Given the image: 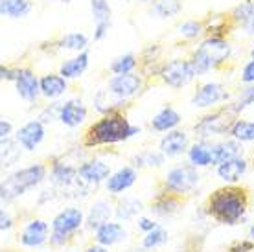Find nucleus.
<instances>
[{
  "label": "nucleus",
  "instance_id": "obj_26",
  "mask_svg": "<svg viewBox=\"0 0 254 252\" xmlns=\"http://www.w3.org/2000/svg\"><path fill=\"white\" fill-rule=\"evenodd\" d=\"M92 107H94L96 113L109 114V113H126V109L129 107V100H122L118 96L111 94L107 88H102L98 90L92 98Z\"/></svg>",
  "mask_w": 254,
  "mask_h": 252
},
{
  "label": "nucleus",
  "instance_id": "obj_16",
  "mask_svg": "<svg viewBox=\"0 0 254 252\" xmlns=\"http://www.w3.org/2000/svg\"><path fill=\"white\" fill-rule=\"evenodd\" d=\"M191 145L190 132L183 131V129H175V131L166 132L159 142V151L166 158H177L181 155H186Z\"/></svg>",
  "mask_w": 254,
  "mask_h": 252
},
{
  "label": "nucleus",
  "instance_id": "obj_47",
  "mask_svg": "<svg viewBox=\"0 0 254 252\" xmlns=\"http://www.w3.org/2000/svg\"><path fill=\"white\" fill-rule=\"evenodd\" d=\"M240 83L242 85H254V59H249L247 63L242 66Z\"/></svg>",
  "mask_w": 254,
  "mask_h": 252
},
{
  "label": "nucleus",
  "instance_id": "obj_57",
  "mask_svg": "<svg viewBox=\"0 0 254 252\" xmlns=\"http://www.w3.org/2000/svg\"><path fill=\"white\" fill-rule=\"evenodd\" d=\"M138 2H153V0H138Z\"/></svg>",
  "mask_w": 254,
  "mask_h": 252
},
{
  "label": "nucleus",
  "instance_id": "obj_6",
  "mask_svg": "<svg viewBox=\"0 0 254 252\" xmlns=\"http://www.w3.org/2000/svg\"><path fill=\"white\" fill-rule=\"evenodd\" d=\"M199 183H201L199 170L185 162V164H177L168 170V173L159 183V189H166L179 197H188L195 191Z\"/></svg>",
  "mask_w": 254,
  "mask_h": 252
},
{
  "label": "nucleus",
  "instance_id": "obj_48",
  "mask_svg": "<svg viewBox=\"0 0 254 252\" xmlns=\"http://www.w3.org/2000/svg\"><path fill=\"white\" fill-rule=\"evenodd\" d=\"M157 227H159V223L153 219V217H147V215H140V217H136V228H138L140 232L149 234Z\"/></svg>",
  "mask_w": 254,
  "mask_h": 252
},
{
  "label": "nucleus",
  "instance_id": "obj_44",
  "mask_svg": "<svg viewBox=\"0 0 254 252\" xmlns=\"http://www.w3.org/2000/svg\"><path fill=\"white\" fill-rule=\"evenodd\" d=\"M61 105H63V101H52L48 105L41 109V113L37 114V120L43 122L45 126L52 124V122L59 120V111H61Z\"/></svg>",
  "mask_w": 254,
  "mask_h": 252
},
{
  "label": "nucleus",
  "instance_id": "obj_54",
  "mask_svg": "<svg viewBox=\"0 0 254 252\" xmlns=\"http://www.w3.org/2000/svg\"><path fill=\"white\" fill-rule=\"evenodd\" d=\"M249 57H251V59H254V44L251 46V50H249Z\"/></svg>",
  "mask_w": 254,
  "mask_h": 252
},
{
  "label": "nucleus",
  "instance_id": "obj_35",
  "mask_svg": "<svg viewBox=\"0 0 254 252\" xmlns=\"http://www.w3.org/2000/svg\"><path fill=\"white\" fill-rule=\"evenodd\" d=\"M166 162V157L159 149H144L131 157V166L136 170H159Z\"/></svg>",
  "mask_w": 254,
  "mask_h": 252
},
{
  "label": "nucleus",
  "instance_id": "obj_13",
  "mask_svg": "<svg viewBox=\"0 0 254 252\" xmlns=\"http://www.w3.org/2000/svg\"><path fill=\"white\" fill-rule=\"evenodd\" d=\"M146 87V81L140 74H120V76H113L107 81V90L111 94L118 96L122 100H133L134 96L142 92V88Z\"/></svg>",
  "mask_w": 254,
  "mask_h": 252
},
{
  "label": "nucleus",
  "instance_id": "obj_23",
  "mask_svg": "<svg viewBox=\"0 0 254 252\" xmlns=\"http://www.w3.org/2000/svg\"><path fill=\"white\" fill-rule=\"evenodd\" d=\"M127 238H129V232H127V228L122 225L120 221H109V223L102 225L92 234L94 243H100V245L109 247V249L124 243Z\"/></svg>",
  "mask_w": 254,
  "mask_h": 252
},
{
  "label": "nucleus",
  "instance_id": "obj_4",
  "mask_svg": "<svg viewBox=\"0 0 254 252\" xmlns=\"http://www.w3.org/2000/svg\"><path fill=\"white\" fill-rule=\"evenodd\" d=\"M48 173H50V170H48V164H45V162H33V164L19 168L13 173H9L0 184L2 204L6 206L9 202L17 201L24 193H28L30 189H35L37 186H41L46 181Z\"/></svg>",
  "mask_w": 254,
  "mask_h": 252
},
{
  "label": "nucleus",
  "instance_id": "obj_31",
  "mask_svg": "<svg viewBox=\"0 0 254 252\" xmlns=\"http://www.w3.org/2000/svg\"><path fill=\"white\" fill-rule=\"evenodd\" d=\"M89 63H90V54L89 50L81 52V54H76L74 57H70V59H64L63 63L59 64V74L64 77V79H77V77H81L87 68H89Z\"/></svg>",
  "mask_w": 254,
  "mask_h": 252
},
{
  "label": "nucleus",
  "instance_id": "obj_41",
  "mask_svg": "<svg viewBox=\"0 0 254 252\" xmlns=\"http://www.w3.org/2000/svg\"><path fill=\"white\" fill-rule=\"evenodd\" d=\"M229 105H230V109L234 111L236 116H240L245 109L254 105V85H243V87L238 90L236 98L230 101Z\"/></svg>",
  "mask_w": 254,
  "mask_h": 252
},
{
  "label": "nucleus",
  "instance_id": "obj_20",
  "mask_svg": "<svg viewBox=\"0 0 254 252\" xmlns=\"http://www.w3.org/2000/svg\"><path fill=\"white\" fill-rule=\"evenodd\" d=\"M111 215H115V204L109 199H96L85 214V230L94 234L102 225L111 221Z\"/></svg>",
  "mask_w": 254,
  "mask_h": 252
},
{
  "label": "nucleus",
  "instance_id": "obj_22",
  "mask_svg": "<svg viewBox=\"0 0 254 252\" xmlns=\"http://www.w3.org/2000/svg\"><path fill=\"white\" fill-rule=\"evenodd\" d=\"M90 13H92V22H94V41H103L107 37L109 28H111V17L113 9L109 0H90Z\"/></svg>",
  "mask_w": 254,
  "mask_h": 252
},
{
  "label": "nucleus",
  "instance_id": "obj_1",
  "mask_svg": "<svg viewBox=\"0 0 254 252\" xmlns=\"http://www.w3.org/2000/svg\"><path fill=\"white\" fill-rule=\"evenodd\" d=\"M204 214L217 225L236 227L245 221L251 208V191L242 184H223L210 191L204 201Z\"/></svg>",
  "mask_w": 254,
  "mask_h": 252
},
{
  "label": "nucleus",
  "instance_id": "obj_37",
  "mask_svg": "<svg viewBox=\"0 0 254 252\" xmlns=\"http://www.w3.org/2000/svg\"><path fill=\"white\" fill-rule=\"evenodd\" d=\"M183 11V0H153L149 13L157 19H172Z\"/></svg>",
  "mask_w": 254,
  "mask_h": 252
},
{
  "label": "nucleus",
  "instance_id": "obj_52",
  "mask_svg": "<svg viewBox=\"0 0 254 252\" xmlns=\"http://www.w3.org/2000/svg\"><path fill=\"white\" fill-rule=\"evenodd\" d=\"M247 238H249L251 241H254V223L247 228Z\"/></svg>",
  "mask_w": 254,
  "mask_h": 252
},
{
  "label": "nucleus",
  "instance_id": "obj_17",
  "mask_svg": "<svg viewBox=\"0 0 254 252\" xmlns=\"http://www.w3.org/2000/svg\"><path fill=\"white\" fill-rule=\"evenodd\" d=\"M138 181V170L133 168V166H122L116 171L111 173V177L105 183V189H107L109 195L113 197H120L124 191H127L129 188H133Z\"/></svg>",
  "mask_w": 254,
  "mask_h": 252
},
{
  "label": "nucleus",
  "instance_id": "obj_46",
  "mask_svg": "<svg viewBox=\"0 0 254 252\" xmlns=\"http://www.w3.org/2000/svg\"><path fill=\"white\" fill-rule=\"evenodd\" d=\"M13 227H15V217L6 206H2V210H0V232L6 234L9 230H13Z\"/></svg>",
  "mask_w": 254,
  "mask_h": 252
},
{
  "label": "nucleus",
  "instance_id": "obj_50",
  "mask_svg": "<svg viewBox=\"0 0 254 252\" xmlns=\"http://www.w3.org/2000/svg\"><path fill=\"white\" fill-rule=\"evenodd\" d=\"M11 134H13L11 122L6 120V118H2V120H0V142H2V140H9Z\"/></svg>",
  "mask_w": 254,
  "mask_h": 252
},
{
  "label": "nucleus",
  "instance_id": "obj_36",
  "mask_svg": "<svg viewBox=\"0 0 254 252\" xmlns=\"http://www.w3.org/2000/svg\"><path fill=\"white\" fill-rule=\"evenodd\" d=\"M32 9V0H0V15L7 19H26Z\"/></svg>",
  "mask_w": 254,
  "mask_h": 252
},
{
  "label": "nucleus",
  "instance_id": "obj_14",
  "mask_svg": "<svg viewBox=\"0 0 254 252\" xmlns=\"http://www.w3.org/2000/svg\"><path fill=\"white\" fill-rule=\"evenodd\" d=\"M48 170H50L48 177H50V183L54 188L66 191L77 183V166L70 164L61 157H52L48 162Z\"/></svg>",
  "mask_w": 254,
  "mask_h": 252
},
{
  "label": "nucleus",
  "instance_id": "obj_56",
  "mask_svg": "<svg viewBox=\"0 0 254 252\" xmlns=\"http://www.w3.org/2000/svg\"><path fill=\"white\" fill-rule=\"evenodd\" d=\"M59 2H63V4H70V0H59Z\"/></svg>",
  "mask_w": 254,
  "mask_h": 252
},
{
  "label": "nucleus",
  "instance_id": "obj_27",
  "mask_svg": "<svg viewBox=\"0 0 254 252\" xmlns=\"http://www.w3.org/2000/svg\"><path fill=\"white\" fill-rule=\"evenodd\" d=\"M204 37H223L227 39L236 26L230 19V13H210L204 17Z\"/></svg>",
  "mask_w": 254,
  "mask_h": 252
},
{
  "label": "nucleus",
  "instance_id": "obj_32",
  "mask_svg": "<svg viewBox=\"0 0 254 252\" xmlns=\"http://www.w3.org/2000/svg\"><path fill=\"white\" fill-rule=\"evenodd\" d=\"M212 151H214V164L212 166H221L227 160H232L236 157L243 155V144L236 142L234 138H225L219 142H212Z\"/></svg>",
  "mask_w": 254,
  "mask_h": 252
},
{
  "label": "nucleus",
  "instance_id": "obj_58",
  "mask_svg": "<svg viewBox=\"0 0 254 252\" xmlns=\"http://www.w3.org/2000/svg\"><path fill=\"white\" fill-rule=\"evenodd\" d=\"M253 206H254V201H253Z\"/></svg>",
  "mask_w": 254,
  "mask_h": 252
},
{
  "label": "nucleus",
  "instance_id": "obj_30",
  "mask_svg": "<svg viewBox=\"0 0 254 252\" xmlns=\"http://www.w3.org/2000/svg\"><path fill=\"white\" fill-rule=\"evenodd\" d=\"M236 28H242L245 35L254 37V0H243L230 11Z\"/></svg>",
  "mask_w": 254,
  "mask_h": 252
},
{
  "label": "nucleus",
  "instance_id": "obj_49",
  "mask_svg": "<svg viewBox=\"0 0 254 252\" xmlns=\"http://www.w3.org/2000/svg\"><path fill=\"white\" fill-rule=\"evenodd\" d=\"M17 76H19V66H11V64H2L0 66V79L2 81H17Z\"/></svg>",
  "mask_w": 254,
  "mask_h": 252
},
{
  "label": "nucleus",
  "instance_id": "obj_33",
  "mask_svg": "<svg viewBox=\"0 0 254 252\" xmlns=\"http://www.w3.org/2000/svg\"><path fill=\"white\" fill-rule=\"evenodd\" d=\"M142 210H144V202L136 199V197H118L115 202V217L120 223L140 217Z\"/></svg>",
  "mask_w": 254,
  "mask_h": 252
},
{
  "label": "nucleus",
  "instance_id": "obj_51",
  "mask_svg": "<svg viewBox=\"0 0 254 252\" xmlns=\"http://www.w3.org/2000/svg\"><path fill=\"white\" fill-rule=\"evenodd\" d=\"M81 252H109V247H103V245H100V243H90V245L85 247Z\"/></svg>",
  "mask_w": 254,
  "mask_h": 252
},
{
  "label": "nucleus",
  "instance_id": "obj_10",
  "mask_svg": "<svg viewBox=\"0 0 254 252\" xmlns=\"http://www.w3.org/2000/svg\"><path fill=\"white\" fill-rule=\"evenodd\" d=\"M52 232L64 234L68 238L77 240V232L85 228V214L81 208L77 206H66V208L59 210L58 214L52 219Z\"/></svg>",
  "mask_w": 254,
  "mask_h": 252
},
{
  "label": "nucleus",
  "instance_id": "obj_53",
  "mask_svg": "<svg viewBox=\"0 0 254 252\" xmlns=\"http://www.w3.org/2000/svg\"><path fill=\"white\" fill-rule=\"evenodd\" d=\"M133 252H151V251H147V249H144V247L140 245V249H134Z\"/></svg>",
  "mask_w": 254,
  "mask_h": 252
},
{
  "label": "nucleus",
  "instance_id": "obj_45",
  "mask_svg": "<svg viewBox=\"0 0 254 252\" xmlns=\"http://www.w3.org/2000/svg\"><path fill=\"white\" fill-rule=\"evenodd\" d=\"M227 252H254V241H251L249 238L230 241L227 245Z\"/></svg>",
  "mask_w": 254,
  "mask_h": 252
},
{
  "label": "nucleus",
  "instance_id": "obj_5",
  "mask_svg": "<svg viewBox=\"0 0 254 252\" xmlns=\"http://www.w3.org/2000/svg\"><path fill=\"white\" fill-rule=\"evenodd\" d=\"M240 116H236L229 103L221 107H216L204 113L193 126V134L197 140H212L216 136H229L234 122Z\"/></svg>",
  "mask_w": 254,
  "mask_h": 252
},
{
  "label": "nucleus",
  "instance_id": "obj_34",
  "mask_svg": "<svg viewBox=\"0 0 254 252\" xmlns=\"http://www.w3.org/2000/svg\"><path fill=\"white\" fill-rule=\"evenodd\" d=\"M54 46H56V50H59V52H76V54H81V52H85L87 46H89V37L81 32L63 33V35L54 43Z\"/></svg>",
  "mask_w": 254,
  "mask_h": 252
},
{
  "label": "nucleus",
  "instance_id": "obj_29",
  "mask_svg": "<svg viewBox=\"0 0 254 252\" xmlns=\"http://www.w3.org/2000/svg\"><path fill=\"white\" fill-rule=\"evenodd\" d=\"M68 92V79H64L59 72H48L41 76V94L46 100L56 101Z\"/></svg>",
  "mask_w": 254,
  "mask_h": 252
},
{
  "label": "nucleus",
  "instance_id": "obj_21",
  "mask_svg": "<svg viewBox=\"0 0 254 252\" xmlns=\"http://www.w3.org/2000/svg\"><path fill=\"white\" fill-rule=\"evenodd\" d=\"M87 118H89V109L79 98H70V100L63 101L61 111H59V122L64 127L76 129V127L83 126Z\"/></svg>",
  "mask_w": 254,
  "mask_h": 252
},
{
  "label": "nucleus",
  "instance_id": "obj_43",
  "mask_svg": "<svg viewBox=\"0 0 254 252\" xmlns=\"http://www.w3.org/2000/svg\"><path fill=\"white\" fill-rule=\"evenodd\" d=\"M170 240V234L166 230L164 227H157L155 230H151L149 234H146L144 238H142V247L147 249V251H155V249H160V247H164Z\"/></svg>",
  "mask_w": 254,
  "mask_h": 252
},
{
  "label": "nucleus",
  "instance_id": "obj_8",
  "mask_svg": "<svg viewBox=\"0 0 254 252\" xmlns=\"http://www.w3.org/2000/svg\"><path fill=\"white\" fill-rule=\"evenodd\" d=\"M230 92L219 81H204L197 85L195 92L190 98V105L195 109H216L225 103H230Z\"/></svg>",
  "mask_w": 254,
  "mask_h": 252
},
{
  "label": "nucleus",
  "instance_id": "obj_40",
  "mask_svg": "<svg viewBox=\"0 0 254 252\" xmlns=\"http://www.w3.org/2000/svg\"><path fill=\"white\" fill-rule=\"evenodd\" d=\"M177 33L185 41H197L204 39V20L203 19H188L177 26Z\"/></svg>",
  "mask_w": 254,
  "mask_h": 252
},
{
  "label": "nucleus",
  "instance_id": "obj_15",
  "mask_svg": "<svg viewBox=\"0 0 254 252\" xmlns=\"http://www.w3.org/2000/svg\"><path fill=\"white\" fill-rule=\"evenodd\" d=\"M17 94L28 103H35L41 98V76L32 66H19V76L15 81Z\"/></svg>",
  "mask_w": 254,
  "mask_h": 252
},
{
  "label": "nucleus",
  "instance_id": "obj_55",
  "mask_svg": "<svg viewBox=\"0 0 254 252\" xmlns=\"http://www.w3.org/2000/svg\"><path fill=\"white\" fill-rule=\"evenodd\" d=\"M249 160H251V166L254 168V151H253V155H251V158H249Z\"/></svg>",
  "mask_w": 254,
  "mask_h": 252
},
{
  "label": "nucleus",
  "instance_id": "obj_12",
  "mask_svg": "<svg viewBox=\"0 0 254 252\" xmlns=\"http://www.w3.org/2000/svg\"><path fill=\"white\" fill-rule=\"evenodd\" d=\"M185 206V197H179L175 193H170L166 189H157V193L153 195V199L147 204V210L151 212V215L159 217V219H166V217H173L177 215Z\"/></svg>",
  "mask_w": 254,
  "mask_h": 252
},
{
  "label": "nucleus",
  "instance_id": "obj_25",
  "mask_svg": "<svg viewBox=\"0 0 254 252\" xmlns=\"http://www.w3.org/2000/svg\"><path fill=\"white\" fill-rule=\"evenodd\" d=\"M181 122H183V114L179 113L175 107H172V105H164L151 118L149 127L155 132H170V131H175L181 126Z\"/></svg>",
  "mask_w": 254,
  "mask_h": 252
},
{
  "label": "nucleus",
  "instance_id": "obj_24",
  "mask_svg": "<svg viewBox=\"0 0 254 252\" xmlns=\"http://www.w3.org/2000/svg\"><path fill=\"white\" fill-rule=\"evenodd\" d=\"M249 168H251V160L242 155V157H236L217 166L216 173L225 184H240V181L247 175Z\"/></svg>",
  "mask_w": 254,
  "mask_h": 252
},
{
  "label": "nucleus",
  "instance_id": "obj_39",
  "mask_svg": "<svg viewBox=\"0 0 254 252\" xmlns=\"http://www.w3.org/2000/svg\"><path fill=\"white\" fill-rule=\"evenodd\" d=\"M229 138H234L240 144H253L254 142V120L238 118L230 129Z\"/></svg>",
  "mask_w": 254,
  "mask_h": 252
},
{
  "label": "nucleus",
  "instance_id": "obj_19",
  "mask_svg": "<svg viewBox=\"0 0 254 252\" xmlns=\"http://www.w3.org/2000/svg\"><path fill=\"white\" fill-rule=\"evenodd\" d=\"M162 57V46L159 43L146 44L138 56V68L140 76L144 79H151V77H159L160 66L164 61H160Z\"/></svg>",
  "mask_w": 254,
  "mask_h": 252
},
{
  "label": "nucleus",
  "instance_id": "obj_42",
  "mask_svg": "<svg viewBox=\"0 0 254 252\" xmlns=\"http://www.w3.org/2000/svg\"><path fill=\"white\" fill-rule=\"evenodd\" d=\"M136 66H138V57L134 54H124L113 59V63L109 64V70L115 76H120V74H133Z\"/></svg>",
  "mask_w": 254,
  "mask_h": 252
},
{
  "label": "nucleus",
  "instance_id": "obj_9",
  "mask_svg": "<svg viewBox=\"0 0 254 252\" xmlns=\"http://www.w3.org/2000/svg\"><path fill=\"white\" fill-rule=\"evenodd\" d=\"M52 225L48 221L41 219V217H33L28 219L20 228L17 240L26 249H39V247L46 245L50 241Z\"/></svg>",
  "mask_w": 254,
  "mask_h": 252
},
{
  "label": "nucleus",
  "instance_id": "obj_38",
  "mask_svg": "<svg viewBox=\"0 0 254 252\" xmlns=\"http://www.w3.org/2000/svg\"><path fill=\"white\" fill-rule=\"evenodd\" d=\"M22 157V145L15 138L2 140L0 145V160H2V168H11L13 164H17Z\"/></svg>",
  "mask_w": 254,
  "mask_h": 252
},
{
  "label": "nucleus",
  "instance_id": "obj_28",
  "mask_svg": "<svg viewBox=\"0 0 254 252\" xmlns=\"http://www.w3.org/2000/svg\"><path fill=\"white\" fill-rule=\"evenodd\" d=\"M186 158H188V164H191L197 170L212 166L214 164L212 140H195V142H191L190 149L186 153Z\"/></svg>",
  "mask_w": 254,
  "mask_h": 252
},
{
  "label": "nucleus",
  "instance_id": "obj_2",
  "mask_svg": "<svg viewBox=\"0 0 254 252\" xmlns=\"http://www.w3.org/2000/svg\"><path fill=\"white\" fill-rule=\"evenodd\" d=\"M142 129L138 126H133L126 113H109L100 116L96 122H92L81 136V145L85 149L102 147V145H115L127 142L136 134H140Z\"/></svg>",
  "mask_w": 254,
  "mask_h": 252
},
{
  "label": "nucleus",
  "instance_id": "obj_18",
  "mask_svg": "<svg viewBox=\"0 0 254 252\" xmlns=\"http://www.w3.org/2000/svg\"><path fill=\"white\" fill-rule=\"evenodd\" d=\"M46 136V126L43 122H39L37 118L26 122L24 126L19 127V131L15 132V140L22 145L24 151H35L39 145L43 144V140Z\"/></svg>",
  "mask_w": 254,
  "mask_h": 252
},
{
  "label": "nucleus",
  "instance_id": "obj_11",
  "mask_svg": "<svg viewBox=\"0 0 254 252\" xmlns=\"http://www.w3.org/2000/svg\"><path fill=\"white\" fill-rule=\"evenodd\" d=\"M111 173V164L102 158H89L77 166V181L90 189L107 183Z\"/></svg>",
  "mask_w": 254,
  "mask_h": 252
},
{
  "label": "nucleus",
  "instance_id": "obj_7",
  "mask_svg": "<svg viewBox=\"0 0 254 252\" xmlns=\"http://www.w3.org/2000/svg\"><path fill=\"white\" fill-rule=\"evenodd\" d=\"M195 70L191 66L188 57H173L162 63L159 72V79L164 83L166 87L173 90L188 87L191 81H195Z\"/></svg>",
  "mask_w": 254,
  "mask_h": 252
},
{
  "label": "nucleus",
  "instance_id": "obj_3",
  "mask_svg": "<svg viewBox=\"0 0 254 252\" xmlns=\"http://www.w3.org/2000/svg\"><path fill=\"white\" fill-rule=\"evenodd\" d=\"M232 57V44L229 39L223 37H204L201 43L190 52L191 66L195 70V76H206L212 70H221L229 64Z\"/></svg>",
  "mask_w": 254,
  "mask_h": 252
}]
</instances>
